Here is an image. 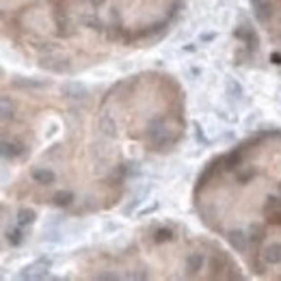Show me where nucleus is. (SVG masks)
Returning a JSON list of instances; mask_svg holds the SVG:
<instances>
[{"label": "nucleus", "instance_id": "obj_20", "mask_svg": "<svg viewBox=\"0 0 281 281\" xmlns=\"http://www.w3.org/2000/svg\"><path fill=\"white\" fill-rule=\"evenodd\" d=\"M0 104H2V121H9V119H13V115H16V104L9 100V95H2Z\"/></svg>", "mask_w": 281, "mask_h": 281}, {"label": "nucleus", "instance_id": "obj_7", "mask_svg": "<svg viewBox=\"0 0 281 281\" xmlns=\"http://www.w3.org/2000/svg\"><path fill=\"white\" fill-rule=\"evenodd\" d=\"M227 240H229V244H232V249H236L238 253H247V249H249V236L242 232V229H232V232L227 234Z\"/></svg>", "mask_w": 281, "mask_h": 281}, {"label": "nucleus", "instance_id": "obj_18", "mask_svg": "<svg viewBox=\"0 0 281 281\" xmlns=\"http://www.w3.org/2000/svg\"><path fill=\"white\" fill-rule=\"evenodd\" d=\"M35 219H37V212H35L33 208H20L18 210V225H22V227L33 225Z\"/></svg>", "mask_w": 281, "mask_h": 281}, {"label": "nucleus", "instance_id": "obj_8", "mask_svg": "<svg viewBox=\"0 0 281 281\" xmlns=\"http://www.w3.org/2000/svg\"><path fill=\"white\" fill-rule=\"evenodd\" d=\"M69 61L67 59H61V57H52V54H48V57L41 59V67L50 69V72H57V74H67L69 72Z\"/></svg>", "mask_w": 281, "mask_h": 281}, {"label": "nucleus", "instance_id": "obj_22", "mask_svg": "<svg viewBox=\"0 0 281 281\" xmlns=\"http://www.w3.org/2000/svg\"><path fill=\"white\" fill-rule=\"evenodd\" d=\"M156 210H158V203H152V205H149V208L140 210V212H139V217H145V214H149V212H156Z\"/></svg>", "mask_w": 281, "mask_h": 281}, {"label": "nucleus", "instance_id": "obj_25", "mask_svg": "<svg viewBox=\"0 0 281 281\" xmlns=\"http://www.w3.org/2000/svg\"><path fill=\"white\" fill-rule=\"evenodd\" d=\"M93 7H100V4H104V0H91Z\"/></svg>", "mask_w": 281, "mask_h": 281}, {"label": "nucleus", "instance_id": "obj_16", "mask_svg": "<svg viewBox=\"0 0 281 281\" xmlns=\"http://www.w3.org/2000/svg\"><path fill=\"white\" fill-rule=\"evenodd\" d=\"M4 236H7V240H9V244H11V247H20V244H24V240H26L22 225L7 229V232H4Z\"/></svg>", "mask_w": 281, "mask_h": 281}, {"label": "nucleus", "instance_id": "obj_6", "mask_svg": "<svg viewBox=\"0 0 281 281\" xmlns=\"http://www.w3.org/2000/svg\"><path fill=\"white\" fill-rule=\"evenodd\" d=\"M203 264H205V255H203V253H197V251L188 253L186 260H184V268H186V275H188V277H195V275H197L199 270L203 268Z\"/></svg>", "mask_w": 281, "mask_h": 281}, {"label": "nucleus", "instance_id": "obj_24", "mask_svg": "<svg viewBox=\"0 0 281 281\" xmlns=\"http://www.w3.org/2000/svg\"><path fill=\"white\" fill-rule=\"evenodd\" d=\"M98 279H117V275H106V273H102V275H98Z\"/></svg>", "mask_w": 281, "mask_h": 281}, {"label": "nucleus", "instance_id": "obj_26", "mask_svg": "<svg viewBox=\"0 0 281 281\" xmlns=\"http://www.w3.org/2000/svg\"><path fill=\"white\" fill-rule=\"evenodd\" d=\"M279 195H281V184H279Z\"/></svg>", "mask_w": 281, "mask_h": 281}, {"label": "nucleus", "instance_id": "obj_21", "mask_svg": "<svg viewBox=\"0 0 281 281\" xmlns=\"http://www.w3.org/2000/svg\"><path fill=\"white\" fill-rule=\"evenodd\" d=\"M227 89H229V95H234V91L238 93V95H242V89H240V84H238V82L234 84V80H232V78L227 80Z\"/></svg>", "mask_w": 281, "mask_h": 281}, {"label": "nucleus", "instance_id": "obj_5", "mask_svg": "<svg viewBox=\"0 0 281 281\" xmlns=\"http://www.w3.org/2000/svg\"><path fill=\"white\" fill-rule=\"evenodd\" d=\"M31 178L35 184H41V186H52L57 182V175H54L52 169L46 167H33L31 169Z\"/></svg>", "mask_w": 281, "mask_h": 281}, {"label": "nucleus", "instance_id": "obj_4", "mask_svg": "<svg viewBox=\"0 0 281 281\" xmlns=\"http://www.w3.org/2000/svg\"><path fill=\"white\" fill-rule=\"evenodd\" d=\"M61 95L67 98L69 102H87L89 91L80 82H65L61 87Z\"/></svg>", "mask_w": 281, "mask_h": 281}, {"label": "nucleus", "instance_id": "obj_23", "mask_svg": "<svg viewBox=\"0 0 281 281\" xmlns=\"http://www.w3.org/2000/svg\"><path fill=\"white\" fill-rule=\"evenodd\" d=\"M270 63H273V65H281V52H273V54H270Z\"/></svg>", "mask_w": 281, "mask_h": 281}, {"label": "nucleus", "instance_id": "obj_17", "mask_svg": "<svg viewBox=\"0 0 281 281\" xmlns=\"http://www.w3.org/2000/svg\"><path fill=\"white\" fill-rule=\"evenodd\" d=\"M152 240L156 244H164V242H171V240H175V234L171 227H156L152 234Z\"/></svg>", "mask_w": 281, "mask_h": 281}, {"label": "nucleus", "instance_id": "obj_14", "mask_svg": "<svg viewBox=\"0 0 281 281\" xmlns=\"http://www.w3.org/2000/svg\"><path fill=\"white\" fill-rule=\"evenodd\" d=\"M251 4H253L255 16H258L260 22H268V16L273 13V7H270L268 0H251Z\"/></svg>", "mask_w": 281, "mask_h": 281}, {"label": "nucleus", "instance_id": "obj_12", "mask_svg": "<svg viewBox=\"0 0 281 281\" xmlns=\"http://www.w3.org/2000/svg\"><path fill=\"white\" fill-rule=\"evenodd\" d=\"M262 260L266 264H279L281 262V242H270L262 251Z\"/></svg>", "mask_w": 281, "mask_h": 281}, {"label": "nucleus", "instance_id": "obj_3", "mask_svg": "<svg viewBox=\"0 0 281 281\" xmlns=\"http://www.w3.org/2000/svg\"><path fill=\"white\" fill-rule=\"evenodd\" d=\"M262 214L266 219V223L270 225H281V195H268L264 201V208H262Z\"/></svg>", "mask_w": 281, "mask_h": 281}, {"label": "nucleus", "instance_id": "obj_11", "mask_svg": "<svg viewBox=\"0 0 281 281\" xmlns=\"http://www.w3.org/2000/svg\"><path fill=\"white\" fill-rule=\"evenodd\" d=\"M234 175L238 184H249L253 178H258V167H253V164H240L234 171Z\"/></svg>", "mask_w": 281, "mask_h": 281}, {"label": "nucleus", "instance_id": "obj_2", "mask_svg": "<svg viewBox=\"0 0 281 281\" xmlns=\"http://www.w3.org/2000/svg\"><path fill=\"white\" fill-rule=\"evenodd\" d=\"M50 266H52V262H50L48 258H39V260H35V262H31L28 266H24L22 273H20V277L22 279H43V277H48Z\"/></svg>", "mask_w": 281, "mask_h": 281}, {"label": "nucleus", "instance_id": "obj_10", "mask_svg": "<svg viewBox=\"0 0 281 281\" xmlns=\"http://www.w3.org/2000/svg\"><path fill=\"white\" fill-rule=\"evenodd\" d=\"M24 154H26V147H24V143H20V140H2V156L4 158H11V160H16V158H22Z\"/></svg>", "mask_w": 281, "mask_h": 281}, {"label": "nucleus", "instance_id": "obj_1", "mask_svg": "<svg viewBox=\"0 0 281 281\" xmlns=\"http://www.w3.org/2000/svg\"><path fill=\"white\" fill-rule=\"evenodd\" d=\"M147 139H149V145L154 147V152H169L178 143L180 134L169 128L164 117H156L147 125Z\"/></svg>", "mask_w": 281, "mask_h": 281}, {"label": "nucleus", "instance_id": "obj_9", "mask_svg": "<svg viewBox=\"0 0 281 281\" xmlns=\"http://www.w3.org/2000/svg\"><path fill=\"white\" fill-rule=\"evenodd\" d=\"M242 154H244L242 147L232 149L229 154H225V156L221 158V167L227 169V171H236V169H238L240 164H242Z\"/></svg>", "mask_w": 281, "mask_h": 281}, {"label": "nucleus", "instance_id": "obj_19", "mask_svg": "<svg viewBox=\"0 0 281 281\" xmlns=\"http://www.w3.org/2000/svg\"><path fill=\"white\" fill-rule=\"evenodd\" d=\"M100 130H102L106 137H115V134H117V123H115L113 117L102 115V117H100Z\"/></svg>", "mask_w": 281, "mask_h": 281}, {"label": "nucleus", "instance_id": "obj_15", "mask_svg": "<svg viewBox=\"0 0 281 281\" xmlns=\"http://www.w3.org/2000/svg\"><path fill=\"white\" fill-rule=\"evenodd\" d=\"M264 238H266V227H264V225H260V223L251 225V227H249V242L253 244L255 249L264 242Z\"/></svg>", "mask_w": 281, "mask_h": 281}, {"label": "nucleus", "instance_id": "obj_13", "mask_svg": "<svg viewBox=\"0 0 281 281\" xmlns=\"http://www.w3.org/2000/svg\"><path fill=\"white\" fill-rule=\"evenodd\" d=\"M57 208H69L74 201H76V197H74L72 190H57V193L52 195V199H50Z\"/></svg>", "mask_w": 281, "mask_h": 281}]
</instances>
